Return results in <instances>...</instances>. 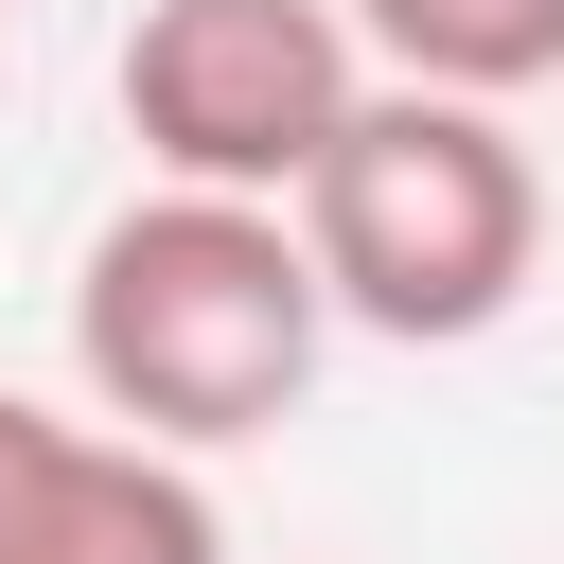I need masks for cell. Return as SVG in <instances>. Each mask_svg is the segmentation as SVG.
<instances>
[{"instance_id":"1","label":"cell","mask_w":564,"mask_h":564,"mask_svg":"<svg viewBox=\"0 0 564 564\" xmlns=\"http://www.w3.org/2000/svg\"><path fill=\"white\" fill-rule=\"evenodd\" d=\"M335 352V300L300 264V229L264 194H123L70 264V370H88V423L159 441V458H229L264 441Z\"/></svg>"},{"instance_id":"2","label":"cell","mask_w":564,"mask_h":564,"mask_svg":"<svg viewBox=\"0 0 564 564\" xmlns=\"http://www.w3.org/2000/svg\"><path fill=\"white\" fill-rule=\"evenodd\" d=\"M282 229H300L335 335H388V352H458L546 282V176H529L511 106H458V88H352V123L282 194Z\"/></svg>"},{"instance_id":"3","label":"cell","mask_w":564,"mask_h":564,"mask_svg":"<svg viewBox=\"0 0 564 564\" xmlns=\"http://www.w3.org/2000/svg\"><path fill=\"white\" fill-rule=\"evenodd\" d=\"M106 88H123L141 176H176V194H264V212H282V194L317 176V141L352 123L370 53H352L335 0H141Z\"/></svg>"},{"instance_id":"4","label":"cell","mask_w":564,"mask_h":564,"mask_svg":"<svg viewBox=\"0 0 564 564\" xmlns=\"http://www.w3.org/2000/svg\"><path fill=\"white\" fill-rule=\"evenodd\" d=\"M0 564H229V511L194 458L0 388Z\"/></svg>"},{"instance_id":"5","label":"cell","mask_w":564,"mask_h":564,"mask_svg":"<svg viewBox=\"0 0 564 564\" xmlns=\"http://www.w3.org/2000/svg\"><path fill=\"white\" fill-rule=\"evenodd\" d=\"M370 88H458V106H529L564 88V0H335Z\"/></svg>"},{"instance_id":"6","label":"cell","mask_w":564,"mask_h":564,"mask_svg":"<svg viewBox=\"0 0 564 564\" xmlns=\"http://www.w3.org/2000/svg\"><path fill=\"white\" fill-rule=\"evenodd\" d=\"M0 18H18V0H0Z\"/></svg>"}]
</instances>
